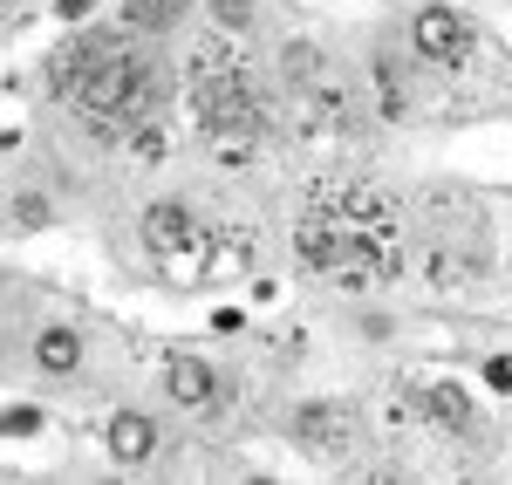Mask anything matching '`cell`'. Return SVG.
<instances>
[{
    "instance_id": "obj_1",
    "label": "cell",
    "mask_w": 512,
    "mask_h": 485,
    "mask_svg": "<svg viewBox=\"0 0 512 485\" xmlns=\"http://www.w3.org/2000/svg\"><path fill=\"white\" fill-rule=\"evenodd\" d=\"M48 89L62 103H76L82 117L123 123V130L158 117V69L130 41H110V35H82L69 48H55L48 55Z\"/></svg>"
},
{
    "instance_id": "obj_2",
    "label": "cell",
    "mask_w": 512,
    "mask_h": 485,
    "mask_svg": "<svg viewBox=\"0 0 512 485\" xmlns=\"http://www.w3.org/2000/svg\"><path fill=\"white\" fill-rule=\"evenodd\" d=\"M185 89H192L198 130L219 137L226 151H246L253 137H267V96H260V82H253V69H246L239 55H226V48H198Z\"/></svg>"
},
{
    "instance_id": "obj_3",
    "label": "cell",
    "mask_w": 512,
    "mask_h": 485,
    "mask_svg": "<svg viewBox=\"0 0 512 485\" xmlns=\"http://www.w3.org/2000/svg\"><path fill=\"white\" fill-rule=\"evenodd\" d=\"M294 246H301V260H308L315 274H335L342 287H376L403 267L396 226H349V219H335V212H321V205L301 219Z\"/></svg>"
},
{
    "instance_id": "obj_4",
    "label": "cell",
    "mask_w": 512,
    "mask_h": 485,
    "mask_svg": "<svg viewBox=\"0 0 512 485\" xmlns=\"http://www.w3.org/2000/svg\"><path fill=\"white\" fill-rule=\"evenodd\" d=\"M144 246H151V260L164 274H185V281H198L205 260H212V233L198 226L192 205H178V199H158L144 212Z\"/></svg>"
},
{
    "instance_id": "obj_5",
    "label": "cell",
    "mask_w": 512,
    "mask_h": 485,
    "mask_svg": "<svg viewBox=\"0 0 512 485\" xmlns=\"http://www.w3.org/2000/svg\"><path fill=\"white\" fill-rule=\"evenodd\" d=\"M410 41H417V55H431V62H465L472 55V21L465 14H451V7H424L417 14V28H410Z\"/></svg>"
},
{
    "instance_id": "obj_6",
    "label": "cell",
    "mask_w": 512,
    "mask_h": 485,
    "mask_svg": "<svg viewBox=\"0 0 512 485\" xmlns=\"http://www.w3.org/2000/svg\"><path fill=\"white\" fill-rule=\"evenodd\" d=\"M315 205H321V212H335V219H349V226H396L390 199H383L376 185H321Z\"/></svg>"
},
{
    "instance_id": "obj_7",
    "label": "cell",
    "mask_w": 512,
    "mask_h": 485,
    "mask_svg": "<svg viewBox=\"0 0 512 485\" xmlns=\"http://www.w3.org/2000/svg\"><path fill=\"white\" fill-rule=\"evenodd\" d=\"M294 431H301V445L315 451V458H349L355 451V424L335 404H308L294 417Z\"/></svg>"
},
{
    "instance_id": "obj_8",
    "label": "cell",
    "mask_w": 512,
    "mask_h": 485,
    "mask_svg": "<svg viewBox=\"0 0 512 485\" xmlns=\"http://www.w3.org/2000/svg\"><path fill=\"white\" fill-rule=\"evenodd\" d=\"M164 383H171V397H178L185 410H212V404H219V376L198 363V356H171Z\"/></svg>"
},
{
    "instance_id": "obj_9",
    "label": "cell",
    "mask_w": 512,
    "mask_h": 485,
    "mask_svg": "<svg viewBox=\"0 0 512 485\" xmlns=\"http://www.w3.org/2000/svg\"><path fill=\"white\" fill-rule=\"evenodd\" d=\"M151 451H158V431H151V417H137V410L110 417V458H117V465H144Z\"/></svg>"
},
{
    "instance_id": "obj_10",
    "label": "cell",
    "mask_w": 512,
    "mask_h": 485,
    "mask_svg": "<svg viewBox=\"0 0 512 485\" xmlns=\"http://www.w3.org/2000/svg\"><path fill=\"white\" fill-rule=\"evenodd\" d=\"M424 417L444 431H472V397L465 383H424Z\"/></svg>"
},
{
    "instance_id": "obj_11",
    "label": "cell",
    "mask_w": 512,
    "mask_h": 485,
    "mask_svg": "<svg viewBox=\"0 0 512 485\" xmlns=\"http://www.w3.org/2000/svg\"><path fill=\"white\" fill-rule=\"evenodd\" d=\"M35 363L48 369V376H69V369L82 363V335H76V328H41Z\"/></svg>"
},
{
    "instance_id": "obj_12",
    "label": "cell",
    "mask_w": 512,
    "mask_h": 485,
    "mask_svg": "<svg viewBox=\"0 0 512 485\" xmlns=\"http://www.w3.org/2000/svg\"><path fill=\"white\" fill-rule=\"evenodd\" d=\"M185 14V0H123V28H137V35H158Z\"/></svg>"
},
{
    "instance_id": "obj_13",
    "label": "cell",
    "mask_w": 512,
    "mask_h": 485,
    "mask_svg": "<svg viewBox=\"0 0 512 485\" xmlns=\"http://www.w3.org/2000/svg\"><path fill=\"white\" fill-rule=\"evenodd\" d=\"M212 21L219 28H253V0H212Z\"/></svg>"
},
{
    "instance_id": "obj_14",
    "label": "cell",
    "mask_w": 512,
    "mask_h": 485,
    "mask_svg": "<svg viewBox=\"0 0 512 485\" xmlns=\"http://www.w3.org/2000/svg\"><path fill=\"white\" fill-rule=\"evenodd\" d=\"M21 21H35V0H0V28H21Z\"/></svg>"
},
{
    "instance_id": "obj_15",
    "label": "cell",
    "mask_w": 512,
    "mask_h": 485,
    "mask_svg": "<svg viewBox=\"0 0 512 485\" xmlns=\"http://www.w3.org/2000/svg\"><path fill=\"white\" fill-rule=\"evenodd\" d=\"M485 376H492V383H499V390H512V363H506V356H499V363L485 369Z\"/></svg>"
},
{
    "instance_id": "obj_16",
    "label": "cell",
    "mask_w": 512,
    "mask_h": 485,
    "mask_svg": "<svg viewBox=\"0 0 512 485\" xmlns=\"http://www.w3.org/2000/svg\"><path fill=\"white\" fill-rule=\"evenodd\" d=\"M55 14H62V21H82V14H89V0H62Z\"/></svg>"
}]
</instances>
